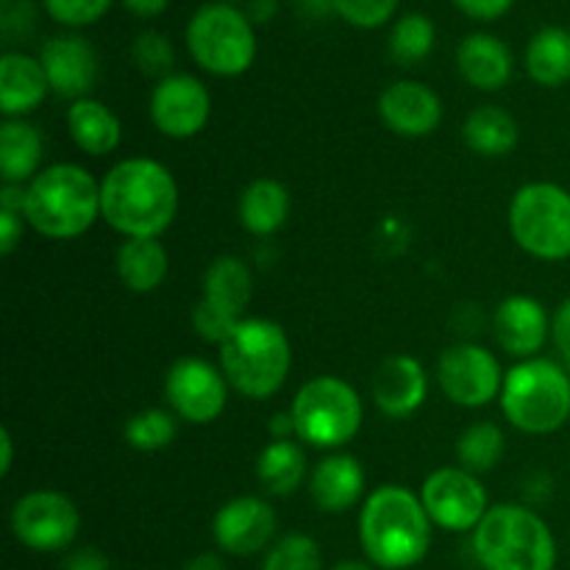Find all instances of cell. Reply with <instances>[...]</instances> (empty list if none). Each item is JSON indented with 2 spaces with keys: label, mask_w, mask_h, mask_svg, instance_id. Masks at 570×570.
Listing matches in <instances>:
<instances>
[{
  "label": "cell",
  "mask_w": 570,
  "mask_h": 570,
  "mask_svg": "<svg viewBox=\"0 0 570 570\" xmlns=\"http://www.w3.org/2000/svg\"><path fill=\"white\" fill-rule=\"evenodd\" d=\"M178 212V184L165 165L145 156L120 161L100 181V217L115 232L159 237Z\"/></svg>",
  "instance_id": "obj_1"
},
{
  "label": "cell",
  "mask_w": 570,
  "mask_h": 570,
  "mask_svg": "<svg viewBox=\"0 0 570 570\" xmlns=\"http://www.w3.org/2000/svg\"><path fill=\"white\" fill-rule=\"evenodd\" d=\"M122 3L137 17H156L167 9V0H122Z\"/></svg>",
  "instance_id": "obj_44"
},
{
  "label": "cell",
  "mask_w": 570,
  "mask_h": 570,
  "mask_svg": "<svg viewBox=\"0 0 570 570\" xmlns=\"http://www.w3.org/2000/svg\"><path fill=\"white\" fill-rule=\"evenodd\" d=\"M510 232L527 254L570 259V193L549 181L527 184L510 204Z\"/></svg>",
  "instance_id": "obj_8"
},
{
  "label": "cell",
  "mask_w": 570,
  "mask_h": 570,
  "mask_svg": "<svg viewBox=\"0 0 570 570\" xmlns=\"http://www.w3.org/2000/svg\"><path fill=\"white\" fill-rule=\"evenodd\" d=\"M332 570H373V568L362 560H345V562H340V566H334Z\"/></svg>",
  "instance_id": "obj_49"
},
{
  "label": "cell",
  "mask_w": 570,
  "mask_h": 570,
  "mask_svg": "<svg viewBox=\"0 0 570 570\" xmlns=\"http://www.w3.org/2000/svg\"><path fill=\"white\" fill-rule=\"evenodd\" d=\"M50 83L39 59L26 53L0 56V109L6 117L28 115L48 95Z\"/></svg>",
  "instance_id": "obj_21"
},
{
  "label": "cell",
  "mask_w": 570,
  "mask_h": 570,
  "mask_svg": "<svg viewBox=\"0 0 570 570\" xmlns=\"http://www.w3.org/2000/svg\"><path fill=\"white\" fill-rule=\"evenodd\" d=\"M468 17H476V20H495V17L507 14L512 9L515 0H454Z\"/></svg>",
  "instance_id": "obj_41"
},
{
  "label": "cell",
  "mask_w": 570,
  "mask_h": 570,
  "mask_svg": "<svg viewBox=\"0 0 570 570\" xmlns=\"http://www.w3.org/2000/svg\"><path fill=\"white\" fill-rule=\"evenodd\" d=\"M131 56L145 76L167 78L173 67V45L165 33L142 31L131 45Z\"/></svg>",
  "instance_id": "obj_35"
},
{
  "label": "cell",
  "mask_w": 570,
  "mask_h": 570,
  "mask_svg": "<svg viewBox=\"0 0 570 570\" xmlns=\"http://www.w3.org/2000/svg\"><path fill=\"white\" fill-rule=\"evenodd\" d=\"M432 523L449 532H468L488 515V493L465 468H440L423 484L421 495Z\"/></svg>",
  "instance_id": "obj_11"
},
{
  "label": "cell",
  "mask_w": 570,
  "mask_h": 570,
  "mask_svg": "<svg viewBox=\"0 0 570 570\" xmlns=\"http://www.w3.org/2000/svg\"><path fill=\"white\" fill-rule=\"evenodd\" d=\"M438 379L443 393L456 406L468 410L488 406L504 387L499 360L488 348L473 343H460L445 351L438 362Z\"/></svg>",
  "instance_id": "obj_12"
},
{
  "label": "cell",
  "mask_w": 570,
  "mask_h": 570,
  "mask_svg": "<svg viewBox=\"0 0 570 570\" xmlns=\"http://www.w3.org/2000/svg\"><path fill=\"white\" fill-rule=\"evenodd\" d=\"M501 454H504V432L490 421L473 423L456 440L460 465L471 473L493 471L499 465Z\"/></svg>",
  "instance_id": "obj_31"
},
{
  "label": "cell",
  "mask_w": 570,
  "mask_h": 570,
  "mask_svg": "<svg viewBox=\"0 0 570 570\" xmlns=\"http://www.w3.org/2000/svg\"><path fill=\"white\" fill-rule=\"evenodd\" d=\"M262 570H323L321 546L309 534H287L267 551Z\"/></svg>",
  "instance_id": "obj_34"
},
{
  "label": "cell",
  "mask_w": 570,
  "mask_h": 570,
  "mask_svg": "<svg viewBox=\"0 0 570 570\" xmlns=\"http://www.w3.org/2000/svg\"><path fill=\"white\" fill-rule=\"evenodd\" d=\"M212 98L204 83L187 72H170L150 95V120L165 137L189 139L204 131Z\"/></svg>",
  "instance_id": "obj_14"
},
{
  "label": "cell",
  "mask_w": 570,
  "mask_h": 570,
  "mask_svg": "<svg viewBox=\"0 0 570 570\" xmlns=\"http://www.w3.org/2000/svg\"><path fill=\"white\" fill-rule=\"evenodd\" d=\"M165 393L173 412L187 423L217 421L228 401L223 373L198 356H181L173 362L165 379Z\"/></svg>",
  "instance_id": "obj_13"
},
{
  "label": "cell",
  "mask_w": 570,
  "mask_h": 570,
  "mask_svg": "<svg viewBox=\"0 0 570 570\" xmlns=\"http://www.w3.org/2000/svg\"><path fill=\"white\" fill-rule=\"evenodd\" d=\"M456 67L471 87L495 92L512 78V53L493 33H471L456 48Z\"/></svg>",
  "instance_id": "obj_20"
},
{
  "label": "cell",
  "mask_w": 570,
  "mask_h": 570,
  "mask_svg": "<svg viewBox=\"0 0 570 570\" xmlns=\"http://www.w3.org/2000/svg\"><path fill=\"white\" fill-rule=\"evenodd\" d=\"M184 570H226V566H223V560L217 554H212V551H204V554L193 557V560L184 566Z\"/></svg>",
  "instance_id": "obj_47"
},
{
  "label": "cell",
  "mask_w": 570,
  "mask_h": 570,
  "mask_svg": "<svg viewBox=\"0 0 570 570\" xmlns=\"http://www.w3.org/2000/svg\"><path fill=\"white\" fill-rule=\"evenodd\" d=\"M31 0H3V9H0V20H3L6 37H14V33H28L33 20Z\"/></svg>",
  "instance_id": "obj_39"
},
{
  "label": "cell",
  "mask_w": 570,
  "mask_h": 570,
  "mask_svg": "<svg viewBox=\"0 0 570 570\" xmlns=\"http://www.w3.org/2000/svg\"><path fill=\"white\" fill-rule=\"evenodd\" d=\"M65 570H111V562L100 549H78L65 560Z\"/></svg>",
  "instance_id": "obj_43"
},
{
  "label": "cell",
  "mask_w": 570,
  "mask_h": 570,
  "mask_svg": "<svg viewBox=\"0 0 570 570\" xmlns=\"http://www.w3.org/2000/svg\"><path fill=\"white\" fill-rule=\"evenodd\" d=\"M42 161V137L22 120H6L0 128V173L3 184L33 181Z\"/></svg>",
  "instance_id": "obj_26"
},
{
  "label": "cell",
  "mask_w": 570,
  "mask_h": 570,
  "mask_svg": "<svg viewBox=\"0 0 570 570\" xmlns=\"http://www.w3.org/2000/svg\"><path fill=\"white\" fill-rule=\"evenodd\" d=\"M278 527V518L267 501L256 495H243L217 510L212 521L217 549L232 557H250L267 549Z\"/></svg>",
  "instance_id": "obj_15"
},
{
  "label": "cell",
  "mask_w": 570,
  "mask_h": 570,
  "mask_svg": "<svg viewBox=\"0 0 570 570\" xmlns=\"http://www.w3.org/2000/svg\"><path fill=\"white\" fill-rule=\"evenodd\" d=\"M334 11L356 28H376L393 17L399 0H332Z\"/></svg>",
  "instance_id": "obj_36"
},
{
  "label": "cell",
  "mask_w": 570,
  "mask_h": 570,
  "mask_svg": "<svg viewBox=\"0 0 570 570\" xmlns=\"http://www.w3.org/2000/svg\"><path fill=\"white\" fill-rule=\"evenodd\" d=\"M22 237V215L11 209H0V254L9 256Z\"/></svg>",
  "instance_id": "obj_42"
},
{
  "label": "cell",
  "mask_w": 570,
  "mask_h": 570,
  "mask_svg": "<svg viewBox=\"0 0 570 570\" xmlns=\"http://www.w3.org/2000/svg\"><path fill=\"white\" fill-rule=\"evenodd\" d=\"M360 540L371 566L406 570L429 554L432 518L415 493L399 484H384L362 507Z\"/></svg>",
  "instance_id": "obj_2"
},
{
  "label": "cell",
  "mask_w": 570,
  "mask_h": 570,
  "mask_svg": "<svg viewBox=\"0 0 570 570\" xmlns=\"http://www.w3.org/2000/svg\"><path fill=\"white\" fill-rule=\"evenodd\" d=\"M379 115L401 137H426L443 120V104L421 81H395L379 98Z\"/></svg>",
  "instance_id": "obj_17"
},
{
  "label": "cell",
  "mask_w": 570,
  "mask_h": 570,
  "mask_svg": "<svg viewBox=\"0 0 570 570\" xmlns=\"http://www.w3.org/2000/svg\"><path fill=\"white\" fill-rule=\"evenodd\" d=\"M276 9H278L276 0H250V6H248V20L267 22L273 14H276Z\"/></svg>",
  "instance_id": "obj_46"
},
{
  "label": "cell",
  "mask_w": 570,
  "mask_h": 570,
  "mask_svg": "<svg viewBox=\"0 0 570 570\" xmlns=\"http://www.w3.org/2000/svg\"><path fill=\"white\" fill-rule=\"evenodd\" d=\"M295 3H298L306 14H317V17H323L328 9H334L332 0H295Z\"/></svg>",
  "instance_id": "obj_48"
},
{
  "label": "cell",
  "mask_w": 570,
  "mask_h": 570,
  "mask_svg": "<svg viewBox=\"0 0 570 570\" xmlns=\"http://www.w3.org/2000/svg\"><path fill=\"white\" fill-rule=\"evenodd\" d=\"M100 215V184L78 165L45 167L26 187L22 217L50 239H72L95 226Z\"/></svg>",
  "instance_id": "obj_3"
},
{
  "label": "cell",
  "mask_w": 570,
  "mask_h": 570,
  "mask_svg": "<svg viewBox=\"0 0 570 570\" xmlns=\"http://www.w3.org/2000/svg\"><path fill=\"white\" fill-rule=\"evenodd\" d=\"M501 410L527 434H551L570 417V376L551 360H523L504 376Z\"/></svg>",
  "instance_id": "obj_6"
},
{
  "label": "cell",
  "mask_w": 570,
  "mask_h": 570,
  "mask_svg": "<svg viewBox=\"0 0 570 570\" xmlns=\"http://www.w3.org/2000/svg\"><path fill=\"white\" fill-rule=\"evenodd\" d=\"M551 337H554L557 351H560L562 362H566V367L570 371V298L562 301L554 321H551Z\"/></svg>",
  "instance_id": "obj_40"
},
{
  "label": "cell",
  "mask_w": 570,
  "mask_h": 570,
  "mask_svg": "<svg viewBox=\"0 0 570 570\" xmlns=\"http://www.w3.org/2000/svg\"><path fill=\"white\" fill-rule=\"evenodd\" d=\"M468 148L479 156H504L518 145V122L499 106H479L462 126Z\"/></svg>",
  "instance_id": "obj_29"
},
{
  "label": "cell",
  "mask_w": 570,
  "mask_h": 570,
  "mask_svg": "<svg viewBox=\"0 0 570 570\" xmlns=\"http://www.w3.org/2000/svg\"><path fill=\"white\" fill-rule=\"evenodd\" d=\"M429 379L415 356L395 354L382 362L373 379V401L387 417H406L426 401Z\"/></svg>",
  "instance_id": "obj_19"
},
{
  "label": "cell",
  "mask_w": 570,
  "mask_h": 570,
  "mask_svg": "<svg viewBox=\"0 0 570 570\" xmlns=\"http://www.w3.org/2000/svg\"><path fill=\"white\" fill-rule=\"evenodd\" d=\"M473 554L484 570H554L557 540L538 512L499 504L473 529Z\"/></svg>",
  "instance_id": "obj_4"
},
{
  "label": "cell",
  "mask_w": 570,
  "mask_h": 570,
  "mask_svg": "<svg viewBox=\"0 0 570 570\" xmlns=\"http://www.w3.org/2000/svg\"><path fill=\"white\" fill-rule=\"evenodd\" d=\"M259 484L273 495H289L301 488L306 476V456L298 443L276 440L256 460Z\"/></svg>",
  "instance_id": "obj_30"
},
{
  "label": "cell",
  "mask_w": 570,
  "mask_h": 570,
  "mask_svg": "<svg viewBox=\"0 0 570 570\" xmlns=\"http://www.w3.org/2000/svg\"><path fill=\"white\" fill-rule=\"evenodd\" d=\"M187 48L204 70L239 76L254 65L256 37L248 14L228 3H206L187 26Z\"/></svg>",
  "instance_id": "obj_9"
},
{
  "label": "cell",
  "mask_w": 570,
  "mask_h": 570,
  "mask_svg": "<svg viewBox=\"0 0 570 570\" xmlns=\"http://www.w3.org/2000/svg\"><path fill=\"white\" fill-rule=\"evenodd\" d=\"M289 193L276 178H256L239 195V223L256 237H271L287 223Z\"/></svg>",
  "instance_id": "obj_23"
},
{
  "label": "cell",
  "mask_w": 570,
  "mask_h": 570,
  "mask_svg": "<svg viewBox=\"0 0 570 570\" xmlns=\"http://www.w3.org/2000/svg\"><path fill=\"white\" fill-rule=\"evenodd\" d=\"M0 451H3V460H0V473L9 476L11 465H14V440H11L9 429H0Z\"/></svg>",
  "instance_id": "obj_45"
},
{
  "label": "cell",
  "mask_w": 570,
  "mask_h": 570,
  "mask_svg": "<svg viewBox=\"0 0 570 570\" xmlns=\"http://www.w3.org/2000/svg\"><path fill=\"white\" fill-rule=\"evenodd\" d=\"M362 490H365V471L356 456H326L312 471L309 493L323 512H348L362 499Z\"/></svg>",
  "instance_id": "obj_22"
},
{
  "label": "cell",
  "mask_w": 570,
  "mask_h": 570,
  "mask_svg": "<svg viewBox=\"0 0 570 570\" xmlns=\"http://www.w3.org/2000/svg\"><path fill=\"white\" fill-rule=\"evenodd\" d=\"M117 273L131 293H154L167 276V250L156 237L126 239L117 250Z\"/></svg>",
  "instance_id": "obj_27"
},
{
  "label": "cell",
  "mask_w": 570,
  "mask_h": 570,
  "mask_svg": "<svg viewBox=\"0 0 570 570\" xmlns=\"http://www.w3.org/2000/svg\"><path fill=\"white\" fill-rule=\"evenodd\" d=\"M39 61L53 92L81 100L98 81V53L76 33H61L42 45Z\"/></svg>",
  "instance_id": "obj_16"
},
{
  "label": "cell",
  "mask_w": 570,
  "mask_h": 570,
  "mask_svg": "<svg viewBox=\"0 0 570 570\" xmlns=\"http://www.w3.org/2000/svg\"><path fill=\"white\" fill-rule=\"evenodd\" d=\"M81 518L76 504L65 493L56 490H33L22 495L11 510V532L26 549L42 551H65L76 540Z\"/></svg>",
  "instance_id": "obj_10"
},
{
  "label": "cell",
  "mask_w": 570,
  "mask_h": 570,
  "mask_svg": "<svg viewBox=\"0 0 570 570\" xmlns=\"http://www.w3.org/2000/svg\"><path fill=\"white\" fill-rule=\"evenodd\" d=\"M250 278L248 265L237 256H217L204 276V301L223 315L243 321V312L250 301Z\"/></svg>",
  "instance_id": "obj_24"
},
{
  "label": "cell",
  "mask_w": 570,
  "mask_h": 570,
  "mask_svg": "<svg viewBox=\"0 0 570 570\" xmlns=\"http://www.w3.org/2000/svg\"><path fill=\"white\" fill-rule=\"evenodd\" d=\"M237 323L239 321H234V317L223 315L220 309H215V306L206 304L204 298L193 306V328L200 334V337L209 340V343L220 345L223 340L234 332V326H237Z\"/></svg>",
  "instance_id": "obj_38"
},
{
  "label": "cell",
  "mask_w": 570,
  "mask_h": 570,
  "mask_svg": "<svg viewBox=\"0 0 570 570\" xmlns=\"http://www.w3.org/2000/svg\"><path fill=\"white\" fill-rule=\"evenodd\" d=\"M67 128L78 148L87 150L89 156H106L120 145V120L100 100H76L67 109Z\"/></svg>",
  "instance_id": "obj_25"
},
{
  "label": "cell",
  "mask_w": 570,
  "mask_h": 570,
  "mask_svg": "<svg viewBox=\"0 0 570 570\" xmlns=\"http://www.w3.org/2000/svg\"><path fill=\"white\" fill-rule=\"evenodd\" d=\"M493 328L501 348L521 360H532L543 348L546 334L551 332L543 304L529 295H512V298L501 301L493 317Z\"/></svg>",
  "instance_id": "obj_18"
},
{
  "label": "cell",
  "mask_w": 570,
  "mask_h": 570,
  "mask_svg": "<svg viewBox=\"0 0 570 570\" xmlns=\"http://www.w3.org/2000/svg\"><path fill=\"white\" fill-rule=\"evenodd\" d=\"M220 365L226 382L248 399H267L287 379L293 348L278 323L265 317H243L220 343Z\"/></svg>",
  "instance_id": "obj_5"
},
{
  "label": "cell",
  "mask_w": 570,
  "mask_h": 570,
  "mask_svg": "<svg viewBox=\"0 0 570 570\" xmlns=\"http://www.w3.org/2000/svg\"><path fill=\"white\" fill-rule=\"evenodd\" d=\"M295 434L315 449H340L362 426V401L348 382L317 376L298 390L293 401Z\"/></svg>",
  "instance_id": "obj_7"
},
{
  "label": "cell",
  "mask_w": 570,
  "mask_h": 570,
  "mask_svg": "<svg viewBox=\"0 0 570 570\" xmlns=\"http://www.w3.org/2000/svg\"><path fill=\"white\" fill-rule=\"evenodd\" d=\"M527 72L540 87H562L570 81V31L546 26L529 39Z\"/></svg>",
  "instance_id": "obj_28"
},
{
  "label": "cell",
  "mask_w": 570,
  "mask_h": 570,
  "mask_svg": "<svg viewBox=\"0 0 570 570\" xmlns=\"http://www.w3.org/2000/svg\"><path fill=\"white\" fill-rule=\"evenodd\" d=\"M111 0H45V9L61 26H89L100 20Z\"/></svg>",
  "instance_id": "obj_37"
},
{
  "label": "cell",
  "mask_w": 570,
  "mask_h": 570,
  "mask_svg": "<svg viewBox=\"0 0 570 570\" xmlns=\"http://www.w3.org/2000/svg\"><path fill=\"white\" fill-rule=\"evenodd\" d=\"M434 48V22L423 14H404L390 33V53L399 65H417Z\"/></svg>",
  "instance_id": "obj_32"
},
{
  "label": "cell",
  "mask_w": 570,
  "mask_h": 570,
  "mask_svg": "<svg viewBox=\"0 0 570 570\" xmlns=\"http://www.w3.org/2000/svg\"><path fill=\"white\" fill-rule=\"evenodd\" d=\"M122 434L134 451H161L176 440V417L165 410L137 412L126 421Z\"/></svg>",
  "instance_id": "obj_33"
}]
</instances>
